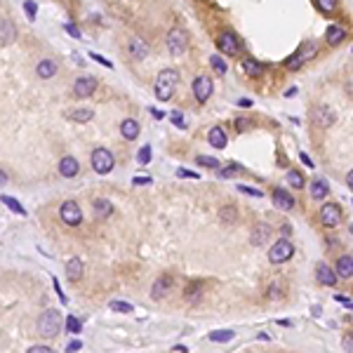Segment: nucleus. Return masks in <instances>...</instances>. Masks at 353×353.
Listing matches in <instances>:
<instances>
[{
	"label": "nucleus",
	"mask_w": 353,
	"mask_h": 353,
	"mask_svg": "<svg viewBox=\"0 0 353 353\" xmlns=\"http://www.w3.org/2000/svg\"><path fill=\"white\" fill-rule=\"evenodd\" d=\"M176 83H179V71L176 68H163L156 78V97L160 102H167L174 94Z\"/></svg>",
	"instance_id": "1"
},
{
	"label": "nucleus",
	"mask_w": 353,
	"mask_h": 353,
	"mask_svg": "<svg viewBox=\"0 0 353 353\" xmlns=\"http://www.w3.org/2000/svg\"><path fill=\"white\" fill-rule=\"evenodd\" d=\"M38 332L43 337H47V339H52V337H57L61 332V313L55 309H47L40 316V320H38Z\"/></svg>",
	"instance_id": "2"
},
{
	"label": "nucleus",
	"mask_w": 353,
	"mask_h": 353,
	"mask_svg": "<svg viewBox=\"0 0 353 353\" xmlns=\"http://www.w3.org/2000/svg\"><path fill=\"white\" fill-rule=\"evenodd\" d=\"M113 165H116V160H113V153L111 151H106V148H94L92 151V167H94V172L109 174L113 170Z\"/></svg>",
	"instance_id": "3"
},
{
	"label": "nucleus",
	"mask_w": 353,
	"mask_h": 353,
	"mask_svg": "<svg viewBox=\"0 0 353 353\" xmlns=\"http://www.w3.org/2000/svg\"><path fill=\"white\" fill-rule=\"evenodd\" d=\"M186 47H189V33L184 29H172L167 33V49L172 55H182Z\"/></svg>",
	"instance_id": "4"
},
{
	"label": "nucleus",
	"mask_w": 353,
	"mask_h": 353,
	"mask_svg": "<svg viewBox=\"0 0 353 353\" xmlns=\"http://www.w3.org/2000/svg\"><path fill=\"white\" fill-rule=\"evenodd\" d=\"M294 255V247H292V243L290 240H278V243L268 250V259L273 264H283V262H287L290 257Z\"/></svg>",
	"instance_id": "5"
},
{
	"label": "nucleus",
	"mask_w": 353,
	"mask_h": 353,
	"mask_svg": "<svg viewBox=\"0 0 353 353\" xmlns=\"http://www.w3.org/2000/svg\"><path fill=\"white\" fill-rule=\"evenodd\" d=\"M59 214H61V219H64V224H68V226H78L80 221H83V212H80V205L75 200L64 203Z\"/></svg>",
	"instance_id": "6"
},
{
	"label": "nucleus",
	"mask_w": 353,
	"mask_h": 353,
	"mask_svg": "<svg viewBox=\"0 0 353 353\" xmlns=\"http://www.w3.org/2000/svg\"><path fill=\"white\" fill-rule=\"evenodd\" d=\"M97 87H99L97 80L92 78V75H80V78L73 83V94L80 99H85V97H92Z\"/></svg>",
	"instance_id": "7"
},
{
	"label": "nucleus",
	"mask_w": 353,
	"mask_h": 353,
	"mask_svg": "<svg viewBox=\"0 0 353 353\" xmlns=\"http://www.w3.org/2000/svg\"><path fill=\"white\" fill-rule=\"evenodd\" d=\"M217 47H219L221 55H238V49H240V43H238V38L233 36L231 31H224L219 38H217Z\"/></svg>",
	"instance_id": "8"
},
{
	"label": "nucleus",
	"mask_w": 353,
	"mask_h": 353,
	"mask_svg": "<svg viewBox=\"0 0 353 353\" xmlns=\"http://www.w3.org/2000/svg\"><path fill=\"white\" fill-rule=\"evenodd\" d=\"M193 94L200 104H205L207 99L212 97V80L207 78V75H198L193 80Z\"/></svg>",
	"instance_id": "9"
},
{
	"label": "nucleus",
	"mask_w": 353,
	"mask_h": 353,
	"mask_svg": "<svg viewBox=\"0 0 353 353\" xmlns=\"http://www.w3.org/2000/svg\"><path fill=\"white\" fill-rule=\"evenodd\" d=\"M320 221H323V226H337L341 221V207L335 203H325L320 210Z\"/></svg>",
	"instance_id": "10"
},
{
	"label": "nucleus",
	"mask_w": 353,
	"mask_h": 353,
	"mask_svg": "<svg viewBox=\"0 0 353 353\" xmlns=\"http://www.w3.org/2000/svg\"><path fill=\"white\" fill-rule=\"evenodd\" d=\"M172 287H174V278H172V275H160V278L153 283V287H151V297L153 299L167 297Z\"/></svg>",
	"instance_id": "11"
},
{
	"label": "nucleus",
	"mask_w": 353,
	"mask_h": 353,
	"mask_svg": "<svg viewBox=\"0 0 353 353\" xmlns=\"http://www.w3.org/2000/svg\"><path fill=\"white\" fill-rule=\"evenodd\" d=\"M335 120H337V116L330 106H316V111H313V122H316V125L330 128V125H335Z\"/></svg>",
	"instance_id": "12"
},
{
	"label": "nucleus",
	"mask_w": 353,
	"mask_h": 353,
	"mask_svg": "<svg viewBox=\"0 0 353 353\" xmlns=\"http://www.w3.org/2000/svg\"><path fill=\"white\" fill-rule=\"evenodd\" d=\"M17 38V29L10 19H0V45H12Z\"/></svg>",
	"instance_id": "13"
},
{
	"label": "nucleus",
	"mask_w": 353,
	"mask_h": 353,
	"mask_svg": "<svg viewBox=\"0 0 353 353\" xmlns=\"http://www.w3.org/2000/svg\"><path fill=\"white\" fill-rule=\"evenodd\" d=\"M316 278H318V283H323V285H327V287L337 285V273L327 266V264H318L316 266Z\"/></svg>",
	"instance_id": "14"
},
{
	"label": "nucleus",
	"mask_w": 353,
	"mask_h": 353,
	"mask_svg": "<svg viewBox=\"0 0 353 353\" xmlns=\"http://www.w3.org/2000/svg\"><path fill=\"white\" fill-rule=\"evenodd\" d=\"M273 205L278 207V210H285L287 212V210H292L294 207V198L287 193L285 189H275L273 191Z\"/></svg>",
	"instance_id": "15"
},
{
	"label": "nucleus",
	"mask_w": 353,
	"mask_h": 353,
	"mask_svg": "<svg viewBox=\"0 0 353 353\" xmlns=\"http://www.w3.org/2000/svg\"><path fill=\"white\" fill-rule=\"evenodd\" d=\"M351 275H353V259H351V255L339 257V262H337V278L348 280Z\"/></svg>",
	"instance_id": "16"
},
{
	"label": "nucleus",
	"mask_w": 353,
	"mask_h": 353,
	"mask_svg": "<svg viewBox=\"0 0 353 353\" xmlns=\"http://www.w3.org/2000/svg\"><path fill=\"white\" fill-rule=\"evenodd\" d=\"M83 271H85V266H83V262H80V257H71L66 264V275L68 280H78L83 278Z\"/></svg>",
	"instance_id": "17"
},
{
	"label": "nucleus",
	"mask_w": 353,
	"mask_h": 353,
	"mask_svg": "<svg viewBox=\"0 0 353 353\" xmlns=\"http://www.w3.org/2000/svg\"><path fill=\"white\" fill-rule=\"evenodd\" d=\"M78 160L75 158H71V156H66V158H61V163H59V172H61V176H75L78 174Z\"/></svg>",
	"instance_id": "18"
},
{
	"label": "nucleus",
	"mask_w": 353,
	"mask_h": 353,
	"mask_svg": "<svg viewBox=\"0 0 353 353\" xmlns=\"http://www.w3.org/2000/svg\"><path fill=\"white\" fill-rule=\"evenodd\" d=\"M268 238H271V226L268 224H257L255 231H252V243L255 245H266Z\"/></svg>",
	"instance_id": "19"
},
{
	"label": "nucleus",
	"mask_w": 353,
	"mask_h": 353,
	"mask_svg": "<svg viewBox=\"0 0 353 353\" xmlns=\"http://www.w3.org/2000/svg\"><path fill=\"white\" fill-rule=\"evenodd\" d=\"M38 75L40 78H52V75H57V71H59V66H57L55 59H43L40 64H38Z\"/></svg>",
	"instance_id": "20"
},
{
	"label": "nucleus",
	"mask_w": 353,
	"mask_h": 353,
	"mask_svg": "<svg viewBox=\"0 0 353 353\" xmlns=\"http://www.w3.org/2000/svg\"><path fill=\"white\" fill-rule=\"evenodd\" d=\"M120 132L125 139H137L139 137V122L132 120V118H128V120L120 122Z\"/></svg>",
	"instance_id": "21"
},
{
	"label": "nucleus",
	"mask_w": 353,
	"mask_h": 353,
	"mask_svg": "<svg viewBox=\"0 0 353 353\" xmlns=\"http://www.w3.org/2000/svg\"><path fill=\"white\" fill-rule=\"evenodd\" d=\"M325 38H327V45L337 47L339 43H344V38H346V31L341 29V26H330L327 33H325Z\"/></svg>",
	"instance_id": "22"
},
{
	"label": "nucleus",
	"mask_w": 353,
	"mask_h": 353,
	"mask_svg": "<svg viewBox=\"0 0 353 353\" xmlns=\"http://www.w3.org/2000/svg\"><path fill=\"white\" fill-rule=\"evenodd\" d=\"M207 139H210V144H212L214 148H224L226 146V132L221 128H212V130H210Z\"/></svg>",
	"instance_id": "23"
},
{
	"label": "nucleus",
	"mask_w": 353,
	"mask_h": 353,
	"mask_svg": "<svg viewBox=\"0 0 353 353\" xmlns=\"http://www.w3.org/2000/svg\"><path fill=\"white\" fill-rule=\"evenodd\" d=\"M327 182L325 179H316V182L311 184V195H313V200H325V195H327Z\"/></svg>",
	"instance_id": "24"
},
{
	"label": "nucleus",
	"mask_w": 353,
	"mask_h": 353,
	"mask_svg": "<svg viewBox=\"0 0 353 353\" xmlns=\"http://www.w3.org/2000/svg\"><path fill=\"white\" fill-rule=\"evenodd\" d=\"M94 214H97L99 219H106V217H111V214H113V205H111L109 200L99 198V200H94Z\"/></svg>",
	"instance_id": "25"
},
{
	"label": "nucleus",
	"mask_w": 353,
	"mask_h": 353,
	"mask_svg": "<svg viewBox=\"0 0 353 353\" xmlns=\"http://www.w3.org/2000/svg\"><path fill=\"white\" fill-rule=\"evenodd\" d=\"M243 71L250 75V78H259V75L264 73V66L259 64V61H255V59H245L243 61Z\"/></svg>",
	"instance_id": "26"
},
{
	"label": "nucleus",
	"mask_w": 353,
	"mask_h": 353,
	"mask_svg": "<svg viewBox=\"0 0 353 353\" xmlns=\"http://www.w3.org/2000/svg\"><path fill=\"white\" fill-rule=\"evenodd\" d=\"M130 52H132V57H137V59H144V57H146V43H144L141 38H132Z\"/></svg>",
	"instance_id": "27"
},
{
	"label": "nucleus",
	"mask_w": 353,
	"mask_h": 353,
	"mask_svg": "<svg viewBox=\"0 0 353 353\" xmlns=\"http://www.w3.org/2000/svg\"><path fill=\"white\" fill-rule=\"evenodd\" d=\"M207 339L214 341V344H226V341L233 339V332H231V330H217V332H210Z\"/></svg>",
	"instance_id": "28"
},
{
	"label": "nucleus",
	"mask_w": 353,
	"mask_h": 353,
	"mask_svg": "<svg viewBox=\"0 0 353 353\" xmlns=\"http://www.w3.org/2000/svg\"><path fill=\"white\" fill-rule=\"evenodd\" d=\"M92 116H94V113H92L90 109H75V111H71V113H68V118H71V120H78V122L92 120Z\"/></svg>",
	"instance_id": "29"
},
{
	"label": "nucleus",
	"mask_w": 353,
	"mask_h": 353,
	"mask_svg": "<svg viewBox=\"0 0 353 353\" xmlns=\"http://www.w3.org/2000/svg\"><path fill=\"white\" fill-rule=\"evenodd\" d=\"M316 5H318V10H320V12L332 14L337 10V5H339V0H316Z\"/></svg>",
	"instance_id": "30"
},
{
	"label": "nucleus",
	"mask_w": 353,
	"mask_h": 353,
	"mask_svg": "<svg viewBox=\"0 0 353 353\" xmlns=\"http://www.w3.org/2000/svg\"><path fill=\"white\" fill-rule=\"evenodd\" d=\"M0 200L5 203V205L10 207V210H12V212H17V214H26L24 205H19V203H17V198H12V195H3V198H0Z\"/></svg>",
	"instance_id": "31"
},
{
	"label": "nucleus",
	"mask_w": 353,
	"mask_h": 353,
	"mask_svg": "<svg viewBox=\"0 0 353 353\" xmlns=\"http://www.w3.org/2000/svg\"><path fill=\"white\" fill-rule=\"evenodd\" d=\"M287 182H290V186H294V189H304V176H301V172H297V170L287 172Z\"/></svg>",
	"instance_id": "32"
},
{
	"label": "nucleus",
	"mask_w": 353,
	"mask_h": 353,
	"mask_svg": "<svg viewBox=\"0 0 353 353\" xmlns=\"http://www.w3.org/2000/svg\"><path fill=\"white\" fill-rule=\"evenodd\" d=\"M210 64H212V68H214V71H217L219 75H224V73H226V68H229V66H226V61L221 59L219 55H212V57H210Z\"/></svg>",
	"instance_id": "33"
},
{
	"label": "nucleus",
	"mask_w": 353,
	"mask_h": 353,
	"mask_svg": "<svg viewBox=\"0 0 353 353\" xmlns=\"http://www.w3.org/2000/svg\"><path fill=\"white\" fill-rule=\"evenodd\" d=\"M316 43H306V45H301V49H299V57H301V59H313V57H316Z\"/></svg>",
	"instance_id": "34"
},
{
	"label": "nucleus",
	"mask_w": 353,
	"mask_h": 353,
	"mask_svg": "<svg viewBox=\"0 0 353 353\" xmlns=\"http://www.w3.org/2000/svg\"><path fill=\"white\" fill-rule=\"evenodd\" d=\"M137 163H139V165H148V163H151V146H148V144H144L141 151L137 153Z\"/></svg>",
	"instance_id": "35"
},
{
	"label": "nucleus",
	"mask_w": 353,
	"mask_h": 353,
	"mask_svg": "<svg viewBox=\"0 0 353 353\" xmlns=\"http://www.w3.org/2000/svg\"><path fill=\"white\" fill-rule=\"evenodd\" d=\"M285 66L290 68V71H297V68H301V66H304V59L299 57V52H294V55L285 61Z\"/></svg>",
	"instance_id": "36"
},
{
	"label": "nucleus",
	"mask_w": 353,
	"mask_h": 353,
	"mask_svg": "<svg viewBox=\"0 0 353 353\" xmlns=\"http://www.w3.org/2000/svg\"><path fill=\"white\" fill-rule=\"evenodd\" d=\"M111 311H118V313H132V304H128V301H111Z\"/></svg>",
	"instance_id": "37"
},
{
	"label": "nucleus",
	"mask_w": 353,
	"mask_h": 353,
	"mask_svg": "<svg viewBox=\"0 0 353 353\" xmlns=\"http://www.w3.org/2000/svg\"><path fill=\"white\" fill-rule=\"evenodd\" d=\"M66 330L71 332V335H78L80 332V320L75 316H68L66 318Z\"/></svg>",
	"instance_id": "38"
},
{
	"label": "nucleus",
	"mask_w": 353,
	"mask_h": 353,
	"mask_svg": "<svg viewBox=\"0 0 353 353\" xmlns=\"http://www.w3.org/2000/svg\"><path fill=\"white\" fill-rule=\"evenodd\" d=\"M198 163L205 165V167H212V170H214V167H219V160H217V158H207V156H198Z\"/></svg>",
	"instance_id": "39"
},
{
	"label": "nucleus",
	"mask_w": 353,
	"mask_h": 353,
	"mask_svg": "<svg viewBox=\"0 0 353 353\" xmlns=\"http://www.w3.org/2000/svg\"><path fill=\"white\" fill-rule=\"evenodd\" d=\"M219 217H221L224 221H233V219H236V210H233V207H221Z\"/></svg>",
	"instance_id": "40"
},
{
	"label": "nucleus",
	"mask_w": 353,
	"mask_h": 353,
	"mask_svg": "<svg viewBox=\"0 0 353 353\" xmlns=\"http://www.w3.org/2000/svg\"><path fill=\"white\" fill-rule=\"evenodd\" d=\"M24 10H26V14H29V19H36L38 5H36V3H33V0H26V3H24Z\"/></svg>",
	"instance_id": "41"
},
{
	"label": "nucleus",
	"mask_w": 353,
	"mask_h": 353,
	"mask_svg": "<svg viewBox=\"0 0 353 353\" xmlns=\"http://www.w3.org/2000/svg\"><path fill=\"white\" fill-rule=\"evenodd\" d=\"M172 122H174V125H176V128H186V122H184V116H182V113H179V111H172Z\"/></svg>",
	"instance_id": "42"
},
{
	"label": "nucleus",
	"mask_w": 353,
	"mask_h": 353,
	"mask_svg": "<svg viewBox=\"0 0 353 353\" xmlns=\"http://www.w3.org/2000/svg\"><path fill=\"white\" fill-rule=\"evenodd\" d=\"M198 292H200V285L189 287V290H186V299H189V301H195V299H198Z\"/></svg>",
	"instance_id": "43"
},
{
	"label": "nucleus",
	"mask_w": 353,
	"mask_h": 353,
	"mask_svg": "<svg viewBox=\"0 0 353 353\" xmlns=\"http://www.w3.org/2000/svg\"><path fill=\"white\" fill-rule=\"evenodd\" d=\"M238 191H240V193H250V195H255V198H262V191H257V189H250V186H243V184H240V186H238Z\"/></svg>",
	"instance_id": "44"
},
{
	"label": "nucleus",
	"mask_w": 353,
	"mask_h": 353,
	"mask_svg": "<svg viewBox=\"0 0 353 353\" xmlns=\"http://www.w3.org/2000/svg\"><path fill=\"white\" fill-rule=\"evenodd\" d=\"M49 351H52V348L45 346V344H36V346L29 348V353H49Z\"/></svg>",
	"instance_id": "45"
},
{
	"label": "nucleus",
	"mask_w": 353,
	"mask_h": 353,
	"mask_svg": "<svg viewBox=\"0 0 353 353\" xmlns=\"http://www.w3.org/2000/svg\"><path fill=\"white\" fill-rule=\"evenodd\" d=\"M90 57H92V59H94V61H99V64H104V66H106V68H113V64H111L109 59H104V57H99L97 52H92Z\"/></svg>",
	"instance_id": "46"
},
{
	"label": "nucleus",
	"mask_w": 353,
	"mask_h": 353,
	"mask_svg": "<svg viewBox=\"0 0 353 353\" xmlns=\"http://www.w3.org/2000/svg\"><path fill=\"white\" fill-rule=\"evenodd\" d=\"M132 182L134 186H146V184H151V176H134Z\"/></svg>",
	"instance_id": "47"
},
{
	"label": "nucleus",
	"mask_w": 353,
	"mask_h": 353,
	"mask_svg": "<svg viewBox=\"0 0 353 353\" xmlns=\"http://www.w3.org/2000/svg\"><path fill=\"white\" fill-rule=\"evenodd\" d=\"M236 125H238V130H240V132H245V130L250 128V120H245V118H238Z\"/></svg>",
	"instance_id": "48"
},
{
	"label": "nucleus",
	"mask_w": 353,
	"mask_h": 353,
	"mask_svg": "<svg viewBox=\"0 0 353 353\" xmlns=\"http://www.w3.org/2000/svg\"><path fill=\"white\" fill-rule=\"evenodd\" d=\"M80 348H83V341L73 339V341H71V344L66 346V351H80Z\"/></svg>",
	"instance_id": "49"
},
{
	"label": "nucleus",
	"mask_w": 353,
	"mask_h": 353,
	"mask_svg": "<svg viewBox=\"0 0 353 353\" xmlns=\"http://www.w3.org/2000/svg\"><path fill=\"white\" fill-rule=\"evenodd\" d=\"M66 31H68V33H71V36H73V38H80V31L75 29L73 24H66Z\"/></svg>",
	"instance_id": "50"
},
{
	"label": "nucleus",
	"mask_w": 353,
	"mask_h": 353,
	"mask_svg": "<svg viewBox=\"0 0 353 353\" xmlns=\"http://www.w3.org/2000/svg\"><path fill=\"white\" fill-rule=\"evenodd\" d=\"M176 174H179V176H193V179H198V174H195V172H189V170H176Z\"/></svg>",
	"instance_id": "51"
},
{
	"label": "nucleus",
	"mask_w": 353,
	"mask_h": 353,
	"mask_svg": "<svg viewBox=\"0 0 353 353\" xmlns=\"http://www.w3.org/2000/svg\"><path fill=\"white\" fill-rule=\"evenodd\" d=\"M337 301H341V304H344V306H348V309H351V299H348V297H341V294H337Z\"/></svg>",
	"instance_id": "52"
},
{
	"label": "nucleus",
	"mask_w": 353,
	"mask_h": 353,
	"mask_svg": "<svg viewBox=\"0 0 353 353\" xmlns=\"http://www.w3.org/2000/svg\"><path fill=\"white\" fill-rule=\"evenodd\" d=\"M238 106H240V109H250L252 102H250V99H240V102H238Z\"/></svg>",
	"instance_id": "53"
},
{
	"label": "nucleus",
	"mask_w": 353,
	"mask_h": 353,
	"mask_svg": "<svg viewBox=\"0 0 353 353\" xmlns=\"http://www.w3.org/2000/svg\"><path fill=\"white\" fill-rule=\"evenodd\" d=\"M301 163H304L306 167H313V163H311V158L306 156V153H301Z\"/></svg>",
	"instance_id": "54"
},
{
	"label": "nucleus",
	"mask_w": 353,
	"mask_h": 353,
	"mask_svg": "<svg viewBox=\"0 0 353 353\" xmlns=\"http://www.w3.org/2000/svg\"><path fill=\"white\" fill-rule=\"evenodd\" d=\"M174 351H176V353H186V351H189V348L184 346V344H176V346H174Z\"/></svg>",
	"instance_id": "55"
},
{
	"label": "nucleus",
	"mask_w": 353,
	"mask_h": 353,
	"mask_svg": "<svg viewBox=\"0 0 353 353\" xmlns=\"http://www.w3.org/2000/svg\"><path fill=\"white\" fill-rule=\"evenodd\" d=\"M151 113H153V118H156V120H160V118H163V111H156V109H153Z\"/></svg>",
	"instance_id": "56"
},
{
	"label": "nucleus",
	"mask_w": 353,
	"mask_h": 353,
	"mask_svg": "<svg viewBox=\"0 0 353 353\" xmlns=\"http://www.w3.org/2000/svg\"><path fill=\"white\" fill-rule=\"evenodd\" d=\"M5 182H7V174H5L3 170H0V184H5Z\"/></svg>",
	"instance_id": "57"
}]
</instances>
